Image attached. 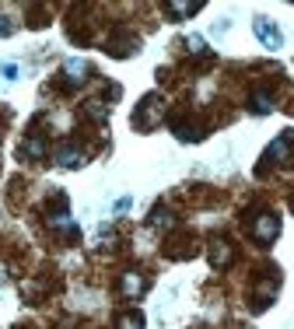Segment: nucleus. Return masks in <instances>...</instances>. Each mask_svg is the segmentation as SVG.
Returning a JSON list of instances; mask_svg holds the SVG:
<instances>
[{
    "instance_id": "f257e3e1",
    "label": "nucleus",
    "mask_w": 294,
    "mask_h": 329,
    "mask_svg": "<svg viewBox=\"0 0 294 329\" xmlns=\"http://www.w3.org/2000/svg\"><path fill=\"white\" fill-rule=\"evenodd\" d=\"M252 32H256V39L263 42L266 49H280V46H284V35H280V28H277L273 21L256 18V21H252Z\"/></svg>"
},
{
    "instance_id": "f03ea898",
    "label": "nucleus",
    "mask_w": 294,
    "mask_h": 329,
    "mask_svg": "<svg viewBox=\"0 0 294 329\" xmlns=\"http://www.w3.org/2000/svg\"><path fill=\"white\" fill-rule=\"evenodd\" d=\"M256 238H259V242H270V238H277V231H280V221H277L273 214H263V217H259V221H256Z\"/></svg>"
},
{
    "instance_id": "7ed1b4c3",
    "label": "nucleus",
    "mask_w": 294,
    "mask_h": 329,
    "mask_svg": "<svg viewBox=\"0 0 294 329\" xmlns=\"http://www.w3.org/2000/svg\"><path fill=\"white\" fill-rule=\"evenodd\" d=\"M60 165L63 168H77V165H84V154L81 151H74V147H60Z\"/></svg>"
},
{
    "instance_id": "20e7f679",
    "label": "nucleus",
    "mask_w": 294,
    "mask_h": 329,
    "mask_svg": "<svg viewBox=\"0 0 294 329\" xmlns=\"http://www.w3.org/2000/svg\"><path fill=\"white\" fill-rule=\"evenodd\" d=\"M84 74H88V63L84 60H67V78L74 81V84H81Z\"/></svg>"
},
{
    "instance_id": "39448f33",
    "label": "nucleus",
    "mask_w": 294,
    "mask_h": 329,
    "mask_svg": "<svg viewBox=\"0 0 294 329\" xmlns=\"http://www.w3.org/2000/svg\"><path fill=\"white\" fill-rule=\"evenodd\" d=\"M252 112H259V116L273 112V98H270V95H256V102H252Z\"/></svg>"
},
{
    "instance_id": "423d86ee",
    "label": "nucleus",
    "mask_w": 294,
    "mask_h": 329,
    "mask_svg": "<svg viewBox=\"0 0 294 329\" xmlns=\"http://www.w3.org/2000/svg\"><path fill=\"white\" fill-rule=\"evenodd\" d=\"M200 4H168V14H175V18H182V14H193Z\"/></svg>"
},
{
    "instance_id": "0eeeda50",
    "label": "nucleus",
    "mask_w": 294,
    "mask_h": 329,
    "mask_svg": "<svg viewBox=\"0 0 294 329\" xmlns=\"http://www.w3.org/2000/svg\"><path fill=\"white\" fill-rule=\"evenodd\" d=\"M123 291H126V294H137V291H144V280H140V277H133V273H130V277H126V280H123Z\"/></svg>"
},
{
    "instance_id": "6e6552de",
    "label": "nucleus",
    "mask_w": 294,
    "mask_h": 329,
    "mask_svg": "<svg viewBox=\"0 0 294 329\" xmlns=\"http://www.w3.org/2000/svg\"><path fill=\"white\" fill-rule=\"evenodd\" d=\"M21 154H28V158H39V154H42V144H39V140H28V144L21 147Z\"/></svg>"
},
{
    "instance_id": "1a4fd4ad",
    "label": "nucleus",
    "mask_w": 294,
    "mask_h": 329,
    "mask_svg": "<svg viewBox=\"0 0 294 329\" xmlns=\"http://www.w3.org/2000/svg\"><path fill=\"white\" fill-rule=\"evenodd\" d=\"M0 70H4V78H7V81H14V78H18V67H14V63H4Z\"/></svg>"
},
{
    "instance_id": "9d476101",
    "label": "nucleus",
    "mask_w": 294,
    "mask_h": 329,
    "mask_svg": "<svg viewBox=\"0 0 294 329\" xmlns=\"http://www.w3.org/2000/svg\"><path fill=\"white\" fill-rule=\"evenodd\" d=\"M189 49H193V53H203V39H200V35H189Z\"/></svg>"
},
{
    "instance_id": "9b49d317",
    "label": "nucleus",
    "mask_w": 294,
    "mask_h": 329,
    "mask_svg": "<svg viewBox=\"0 0 294 329\" xmlns=\"http://www.w3.org/2000/svg\"><path fill=\"white\" fill-rule=\"evenodd\" d=\"M11 32V25H7V18H0V35H7Z\"/></svg>"
}]
</instances>
